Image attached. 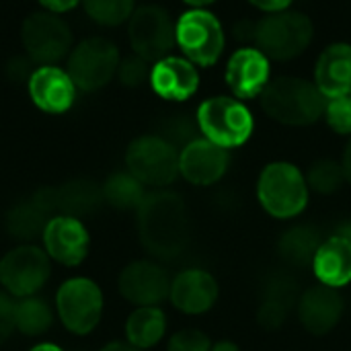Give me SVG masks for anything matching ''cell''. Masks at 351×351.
<instances>
[{
    "label": "cell",
    "mask_w": 351,
    "mask_h": 351,
    "mask_svg": "<svg viewBox=\"0 0 351 351\" xmlns=\"http://www.w3.org/2000/svg\"><path fill=\"white\" fill-rule=\"evenodd\" d=\"M138 212V234L144 249L158 259H175L189 245V214L175 191L146 193Z\"/></svg>",
    "instance_id": "obj_1"
},
{
    "label": "cell",
    "mask_w": 351,
    "mask_h": 351,
    "mask_svg": "<svg viewBox=\"0 0 351 351\" xmlns=\"http://www.w3.org/2000/svg\"><path fill=\"white\" fill-rule=\"evenodd\" d=\"M263 111L286 125H313L325 115L327 99L311 80L282 76L261 93Z\"/></svg>",
    "instance_id": "obj_2"
},
{
    "label": "cell",
    "mask_w": 351,
    "mask_h": 351,
    "mask_svg": "<svg viewBox=\"0 0 351 351\" xmlns=\"http://www.w3.org/2000/svg\"><path fill=\"white\" fill-rule=\"evenodd\" d=\"M308 191L311 189L302 171L284 160L267 165L257 181V197L261 208L278 220H290L302 214L308 204Z\"/></svg>",
    "instance_id": "obj_3"
},
{
    "label": "cell",
    "mask_w": 351,
    "mask_h": 351,
    "mask_svg": "<svg viewBox=\"0 0 351 351\" xmlns=\"http://www.w3.org/2000/svg\"><path fill=\"white\" fill-rule=\"evenodd\" d=\"M313 21L296 10L271 12L255 25V43L269 60H294L313 41Z\"/></svg>",
    "instance_id": "obj_4"
},
{
    "label": "cell",
    "mask_w": 351,
    "mask_h": 351,
    "mask_svg": "<svg viewBox=\"0 0 351 351\" xmlns=\"http://www.w3.org/2000/svg\"><path fill=\"white\" fill-rule=\"evenodd\" d=\"M195 119L202 136L226 150L243 146L255 128L251 111L230 97H212L204 101Z\"/></svg>",
    "instance_id": "obj_5"
},
{
    "label": "cell",
    "mask_w": 351,
    "mask_h": 351,
    "mask_svg": "<svg viewBox=\"0 0 351 351\" xmlns=\"http://www.w3.org/2000/svg\"><path fill=\"white\" fill-rule=\"evenodd\" d=\"M21 43L25 53L37 66H56L72 51V29L53 12H31L21 25Z\"/></svg>",
    "instance_id": "obj_6"
},
{
    "label": "cell",
    "mask_w": 351,
    "mask_h": 351,
    "mask_svg": "<svg viewBox=\"0 0 351 351\" xmlns=\"http://www.w3.org/2000/svg\"><path fill=\"white\" fill-rule=\"evenodd\" d=\"M121 56L113 41L105 37H86L68 53V74L78 90L95 93L117 76Z\"/></svg>",
    "instance_id": "obj_7"
},
{
    "label": "cell",
    "mask_w": 351,
    "mask_h": 351,
    "mask_svg": "<svg viewBox=\"0 0 351 351\" xmlns=\"http://www.w3.org/2000/svg\"><path fill=\"white\" fill-rule=\"evenodd\" d=\"M128 173L142 185L167 187L179 175V150L160 136H140L125 152Z\"/></svg>",
    "instance_id": "obj_8"
},
{
    "label": "cell",
    "mask_w": 351,
    "mask_h": 351,
    "mask_svg": "<svg viewBox=\"0 0 351 351\" xmlns=\"http://www.w3.org/2000/svg\"><path fill=\"white\" fill-rule=\"evenodd\" d=\"M175 39L187 60L199 66H214L224 49L222 25L204 8H193L179 16Z\"/></svg>",
    "instance_id": "obj_9"
},
{
    "label": "cell",
    "mask_w": 351,
    "mask_h": 351,
    "mask_svg": "<svg viewBox=\"0 0 351 351\" xmlns=\"http://www.w3.org/2000/svg\"><path fill=\"white\" fill-rule=\"evenodd\" d=\"M128 39L136 56L146 62H158L167 58L177 43L175 23L162 6H140L128 21Z\"/></svg>",
    "instance_id": "obj_10"
},
{
    "label": "cell",
    "mask_w": 351,
    "mask_h": 351,
    "mask_svg": "<svg viewBox=\"0 0 351 351\" xmlns=\"http://www.w3.org/2000/svg\"><path fill=\"white\" fill-rule=\"evenodd\" d=\"M56 306L68 331L76 335H86L101 321L103 294L95 282L86 278H74L62 284V288L58 290Z\"/></svg>",
    "instance_id": "obj_11"
},
{
    "label": "cell",
    "mask_w": 351,
    "mask_h": 351,
    "mask_svg": "<svg viewBox=\"0 0 351 351\" xmlns=\"http://www.w3.org/2000/svg\"><path fill=\"white\" fill-rule=\"evenodd\" d=\"M49 278L47 255L33 247L23 245L8 251L0 261V284L12 296L27 298L43 288Z\"/></svg>",
    "instance_id": "obj_12"
},
{
    "label": "cell",
    "mask_w": 351,
    "mask_h": 351,
    "mask_svg": "<svg viewBox=\"0 0 351 351\" xmlns=\"http://www.w3.org/2000/svg\"><path fill=\"white\" fill-rule=\"evenodd\" d=\"M35 204L49 216H86L103 202V187L90 179H72L60 187H43L33 195Z\"/></svg>",
    "instance_id": "obj_13"
},
{
    "label": "cell",
    "mask_w": 351,
    "mask_h": 351,
    "mask_svg": "<svg viewBox=\"0 0 351 351\" xmlns=\"http://www.w3.org/2000/svg\"><path fill=\"white\" fill-rule=\"evenodd\" d=\"M27 90L33 105L49 115H62L70 111L78 93L68 70L60 68L58 64L37 66L27 80Z\"/></svg>",
    "instance_id": "obj_14"
},
{
    "label": "cell",
    "mask_w": 351,
    "mask_h": 351,
    "mask_svg": "<svg viewBox=\"0 0 351 351\" xmlns=\"http://www.w3.org/2000/svg\"><path fill=\"white\" fill-rule=\"evenodd\" d=\"M228 165V150L206 138L193 140L179 152V173L183 175V179L197 187L218 183L226 175Z\"/></svg>",
    "instance_id": "obj_15"
},
{
    "label": "cell",
    "mask_w": 351,
    "mask_h": 351,
    "mask_svg": "<svg viewBox=\"0 0 351 351\" xmlns=\"http://www.w3.org/2000/svg\"><path fill=\"white\" fill-rule=\"evenodd\" d=\"M119 292L136 306H156L171 294V280L158 263L134 261L119 276Z\"/></svg>",
    "instance_id": "obj_16"
},
{
    "label": "cell",
    "mask_w": 351,
    "mask_h": 351,
    "mask_svg": "<svg viewBox=\"0 0 351 351\" xmlns=\"http://www.w3.org/2000/svg\"><path fill=\"white\" fill-rule=\"evenodd\" d=\"M298 317L302 327L317 337L331 333L343 317V298L329 286H313L298 298Z\"/></svg>",
    "instance_id": "obj_17"
},
{
    "label": "cell",
    "mask_w": 351,
    "mask_h": 351,
    "mask_svg": "<svg viewBox=\"0 0 351 351\" xmlns=\"http://www.w3.org/2000/svg\"><path fill=\"white\" fill-rule=\"evenodd\" d=\"M269 58L257 47H243L232 53L226 66V82L234 97H259L269 84Z\"/></svg>",
    "instance_id": "obj_18"
},
{
    "label": "cell",
    "mask_w": 351,
    "mask_h": 351,
    "mask_svg": "<svg viewBox=\"0 0 351 351\" xmlns=\"http://www.w3.org/2000/svg\"><path fill=\"white\" fill-rule=\"evenodd\" d=\"M43 245L51 259L64 265H78L88 253V232L78 218L56 216L43 230Z\"/></svg>",
    "instance_id": "obj_19"
},
{
    "label": "cell",
    "mask_w": 351,
    "mask_h": 351,
    "mask_svg": "<svg viewBox=\"0 0 351 351\" xmlns=\"http://www.w3.org/2000/svg\"><path fill=\"white\" fill-rule=\"evenodd\" d=\"M148 82L165 101H187L199 86V74L187 58L167 56L154 62Z\"/></svg>",
    "instance_id": "obj_20"
},
{
    "label": "cell",
    "mask_w": 351,
    "mask_h": 351,
    "mask_svg": "<svg viewBox=\"0 0 351 351\" xmlns=\"http://www.w3.org/2000/svg\"><path fill=\"white\" fill-rule=\"evenodd\" d=\"M300 292L296 280L286 271H274L267 276L261 292V304L257 311V321L263 329L276 331L290 317L292 308L298 304Z\"/></svg>",
    "instance_id": "obj_21"
},
{
    "label": "cell",
    "mask_w": 351,
    "mask_h": 351,
    "mask_svg": "<svg viewBox=\"0 0 351 351\" xmlns=\"http://www.w3.org/2000/svg\"><path fill=\"white\" fill-rule=\"evenodd\" d=\"M171 302L185 315H204L218 300V284L204 269H185L171 282Z\"/></svg>",
    "instance_id": "obj_22"
},
{
    "label": "cell",
    "mask_w": 351,
    "mask_h": 351,
    "mask_svg": "<svg viewBox=\"0 0 351 351\" xmlns=\"http://www.w3.org/2000/svg\"><path fill=\"white\" fill-rule=\"evenodd\" d=\"M315 84L325 99H337L351 93V45L333 43L323 49L315 66Z\"/></svg>",
    "instance_id": "obj_23"
},
{
    "label": "cell",
    "mask_w": 351,
    "mask_h": 351,
    "mask_svg": "<svg viewBox=\"0 0 351 351\" xmlns=\"http://www.w3.org/2000/svg\"><path fill=\"white\" fill-rule=\"evenodd\" d=\"M313 271L317 276V280L323 286L329 288H343L351 284V241L341 237V234H333L329 239H325L315 255L313 261Z\"/></svg>",
    "instance_id": "obj_24"
},
{
    "label": "cell",
    "mask_w": 351,
    "mask_h": 351,
    "mask_svg": "<svg viewBox=\"0 0 351 351\" xmlns=\"http://www.w3.org/2000/svg\"><path fill=\"white\" fill-rule=\"evenodd\" d=\"M321 243H323L321 232L315 226L298 224V226L288 228L280 237L278 251L286 263H290L294 267H306V265H313Z\"/></svg>",
    "instance_id": "obj_25"
},
{
    "label": "cell",
    "mask_w": 351,
    "mask_h": 351,
    "mask_svg": "<svg viewBox=\"0 0 351 351\" xmlns=\"http://www.w3.org/2000/svg\"><path fill=\"white\" fill-rule=\"evenodd\" d=\"M167 331V317L158 306H138L125 323L128 341L140 350L156 346Z\"/></svg>",
    "instance_id": "obj_26"
},
{
    "label": "cell",
    "mask_w": 351,
    "mask_h": 351,
    "mask_svg": "<svg viewBox=\"0 0 351 351\" xmlns=\"http://www.w3.org/2000/svg\"><path fill=\"white\" fill-rule=\"evenodd\" d=\"M49 220L51 218L31 197L29 202L16 204L8 212V216H6V228L19 241H33L39 234L43 237V230H45V226H47Z\"/></svg>",
    "instance_id": "obj_27"
},
{
    "label": "cell",
    "mask_w": 351,
    "mask_h": 351,
    "mask_svg": "<svg viewBox=\"0 0 351 351\" xmlns=\"http://www.w3.org/2000/svg\"><path fill=\"white\" fill-rule=\"evenodd\" d=\"M144 197V185L128 171L111 175L103 185V199L117 210H138Z\"/></svg>",
    "instance_id": "obj_28"
},
{
    "label": "cell",
    "mask_w": 351,
    "mask_h": 351,
    "mask_svg": "<svg viewBox=\"0 0 351 351\" xmlns=\"http://www.w3.org/2000/svg\"><path fill=\"white\" fill-rule=\"evenodd\" d=\"M14 325L21 333L37 337L45 333L51 325V308L45 300L27 296L14 306Z\"/></svg>",
    "instance_id": "obj_29"
},
{
    "label": "cell",
    "mask_w": 351,
    "mask_h": 351,
    "mask_svg": "<svg viewBox=\"0 0 351 351\" xmlns=\"http://www.w3.org/2000/svg\"><path fill=\"white\" fill-rule=\"evenodd\" d=\"M86 16L103 27H117L136 10V0H82Z\"/></svg>",
    "instance_id": "obj_30"
},
{
    "label": "cell",
    "mask_w": 351,
    "mask_h": 351,
    "mask_svg": "<svg viewBox=\"0 0 351 351\" xmlns=\"http://www.w3.org/2000/svg\"><path fill=\"white\" fill-rule=\"evenodd\" d=\"M306 183H308V189L323 193V195H331V193L339 191L341 185L346 183V173H343L341 162L331 160V158L317 160L308 169Z\"/></svg>",
    "instance_id": "obj_31"
},
{
    "label": "cell",
    "mask_w": 351,
    "mask_h": 351,
    "mask_svg": "<svg viewBox=\"0 0 351 351\" xmlns=\"http://www.w3.org/2000/svg\"><path fill=\"white\" fill-rule=\"evenodd\" d=\"M199 125H197V119H189V117H171V119H165L162 125H160V132L156 136L165 138L169 144H173L179 152L191 144L193 140L199 138Z\"/></svg>",
    "instance_id": "obj_32"
},
{
    "label": "cell",
    "mask_w": 351,
    "mask_h": 351,
    "mask_svg": "<svg viewBox=\"0 0 351 351\" xmlns=\"http://www.w3.org/2000/svg\"><path fill=\"white\" fill-rule=\"evenodd\" d=\"M150 62H146L144 58L140 56H128L119 62V68H117V78L123 86H130V88H136V86H142L146 80H150Z\"/></svg>",
    "instance_id": "obj_33"
},
{
    "label": "cell",
    "mask_w": 351,
    "mask_h": 351,
    "mask_svg": "<svg viewBox=\"0 0 351 351\" xmlns=\"http://www.w3.org/2000/svg\"><path fill=\"white\" fill-rule=\"evenodd\" d=\"M325 115L329 125L337 134H351V93L337 99H329Z\"/></svg>",
    "instance_id": "obj_34"
},
{
    "label": "cell",
    "mask_w": 351,
    "mask_h": 351,
    "mask_svg": "<svg viewBox=\"0 0 351 351\" xmlns=\"http://www.w3.org/2000/svg\"><path fill=\"white\" fill-rule=\"evenodd\" d=\"M212 341L199 329H183L175 333L169 341L167 351H210Z\"/></svg>",
    "instance_id": "obj_35"
},
{
    "label": "cell",
    "mask_w": 351,
    "mask_h": 351,
    "mask_svg": "<svg viewBox=\"0 0 351 351\" xmlns=\"http://www.w3.org/2000/svg\"><path fill=\"white\" fill-rule=\"evenodd\" d=\"M14 306H16V302H12L8 294L0 292V346L16 329V325H14Z\"/></svg>",
    "instance_id": "obj_36"
},
{
    "label": "cell",
    "mask_w": 351,
    "mask_h": 351,
    "mask_svg": "<svg viewBox=\"0 0 351 351\" xmlns=\"http://www.w3.org/2000/svg\"><path fill=\"white\" fill-rule=\"evenodd\" d=\"M33 70H35V68L31 66V60H29L27 56H16V58H12V60L6 64V74H8V78L14 80V82H23V80L27 82Z\"/></svg>",
    "instance_id": "obj_37"
},
{
    "label": "cell",
    "mask_w": 351,
    "mask_h": 351,
    "mask_svg": "<svg viewBox=\"0 0 351 351\" xmlns=\"http://www.w3.org/2000/svg\"><path fill=\"white\" fill-rule=\"evenodd\" d=\"M43 10L47 12H53V14H64V12H70L74 10L78 4H82V0H37Z\"/></svg>",
    "instance_id": "obj_38"
},
{
    "label": "cell",
    "mask_w": 351,
    "mask_h": 351,
    "mask_svg": "<svg viewBox=\"0 0 351 351\" xmlns=\"http://www.w3.org/2000/svg\"><path fill=\"white\" fill-rule=\"evenodd\" d=\"M253 6H257L263 12H282L288 10V6L292 4V0H249Z\"/></svg>",
    "instance_id": "obj_39"
},
{
    "label": "cell",
    "mask_w": 351,
    "mask_h": 351,
    "mask_svg": "<svg viewBox=\"0 0 351 351\" xmlns=\"http://www.w3.org/2000/svg\"><path fill=\"white\" fill-rule=\"evenodd\" d=\"M341 167H343V173H346V181L351 183V140L346 146V152H343V160H341Z\"/></svg>",
    "instance_id": "obj_40"
},
{
    "label": "cell",
    "mask_w": 351,
    "mask_h": 351,
    "mask_svg": "<svg viewBox=\"0 0 351 351\" xmlns=\"http://www.w3.org/2000/svg\"><path fill=\"white\" fill-rule=\"evenodd\" d=\"M101 351H144V350H140V348H136V346H132V343H119V341H115V343L105 346Z\"/></svg>",
    "instance_id": "obj_41"
},
{
    "label": "cell",
    "mask_w": 351,
    "mask_h": 351,
    "mask_svg": "<svg viewBox=\"0 0 351 351\" xmlns=\"http://www.w3.org/2000/svg\"><path fill=\"white\" fill-rule=\"evenodd\" d=\"M210 351H241V348L237 343H232V341H218V343L212 346Z\"/></svg>",
    "instance_id": "obj_42"
},
{
    "label": "cell",
    "mask_w": 351,
    "mask_h": 351,
    "mask_svg": "<svg viewBox=\"0 0 351 351\" xmlns=\"http://www.w3.org/2000/svg\"><path fill=\"white\" fill-rule=\"evenodd\" d=\"M183 2L191 4L193 8H204V6H208V4H212V2H216V0H183Z\"/></svg>",
    "instance_id": "obj_43"
},
{
    "label": "cell",
    "mask_w": 351,
    "mask_h": 351,
    "mask_svg": "<svg viewBox=\"0 0 351 351\" xmlns=\"http://www.w3.org/2000/svg\"><path fill=\"white\" fill-rule=\"evenodd\" d=\"M31 351H62L58 346H53V343H41V346H35Z\"/></svg>",
    "instance_id": "obj_44"
}]
</instances>
